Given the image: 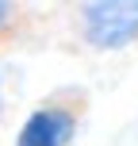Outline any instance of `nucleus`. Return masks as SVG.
<instances>
[{
	"label": "nucleus",
	"instance_id": "f257e3e1",
	"mask_svg": "<svg viewBox=\"0 0 138 146\" xmlns=\"http://www.w3.org/2000/svg\"><path fill=\"white\" fill-rule=\"evenodd\" d=\"M73 27L92 54H123L138 42V0H77Z\"/></svg>",
	"mask_w": 138,
	"mask_h": 146
},
{
	"label": "nucleus",
	"instance_id": "20e7f679",
	"mask_svg": "<svg viewBox=\"0 0 138 146\" xmlns=\"http://www.w3.org/2000/svg\"><path fill=\"white\" fill-rule=\"evenodd\" d=\"M0 111H4V77H0Z\"/></svg>",
	"mask_w": 138,
	"mask_h": 146
},
{
	"label": "nucleus",
	"instance_id": "f03ea898",
	"mask_svg": "<svg viewBox=\"0 0 138 146\" xmlns=\"http://www.w3.org/2000/svg\"><path fill=\"white\" fill-rule=\"evenodd\" d=\"M85 92L65 88V92L46 96L42 104L27 111V119L19 123L12 146H69L81 131V111H85Z\"/></svg>",
	"mask_w": 138,
	"mask_h": 146
},
{
	"label": "nucleus",
	"instance_id": "7ed1b4c3",
	"mask_svg": "<svg viewBox=\"0 0 138 146\" xmlns=\"http://www.w3.org/2000/svg\"><path fill=\"white\" fill-rule=\"evenodd\" d=\"M15 15H19V0H0V38L15 27Z\"/></svg>",
	"mask_w": 138,
	"mask_h": 146
}]
</instances>
